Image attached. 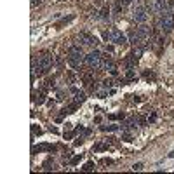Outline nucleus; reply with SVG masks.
<instances>
[{"label":"nucleus","mask_w":174,"mask_h":174,"mask_svg":"<svg viewBox=\"0 0 174 174\" xmlns=\"http://www.w3.org/2000/svg\"><path fill=\"white\" fill-rule=\"evenodd\" d=\"M122 141H125V143H131V141H132V136L129 134V132H124V134H122Z\"/></svg>","instance_id":"obj_14"},{"label":"nucleus","mask_w":174,"mask_h":174,"mask_svg":"<svg viewBox=\"0 0 174 174\" xmlns=\"http://www.w3.org/2000/svg\"><path fill=\"white\" fill-rule=\"evenodd\" d=\"M132 169H134V171H141V169H143V164L138 162V164H134V166H132Z\"/></svg>","instance_id":"obj_18"},{"label":"nucleus","mask_w":174,"mask_h":174,"mask_svg":"<svg viewBox=\"0 0 174 174\" xmlns=\"http://www.w3.org/2000/svg\"><path fill=\"white\" fill-rule=\"evenodd\" d=\"M71 92H73V94H75V103H77V104H82L84 101H85V99H87V96H85V92H82V90L75 89V87H73V89H71Z\"/></svg>","instance_id":"obj_9"},{"label":"nucleus","mask_w":174,"mask_h":174,"mask_svg":"<svg viewBox=\"0 0 174 174\" xmlns=\"http://www.w3.org/2000/svg\"><path fill=\"white\" fill-rule=\"evenodd\" d=\"M118 129H120V127H118V125L117 124H111V125H101V131H104V132H106V131H118Z\"/></svg>","instance_id":"obj_10"},{"label":"nucleus","mask_w":174,"mask_h":174,"mask_svg":"<svg viewBox=\"0 0 174 174\" xmlns=\"http://www.w3.org/2000/svg\"><path fill=\"white\" fill-rule=\"evenodd\" d=\"M169 157H171V159H174V152H171V153H169Z\"/></svg>","instance_id":"obj_23"},{"label":"nucleus","mask_w":174,"mask_h":174,"mask_svg":"<svg viewBox=\"0 0 174 174\" xmlns=\"http://www.w3.org/2000/svg\"><path fill=\"white\" fill-rule=\"evenodd\" d=\"M110 85H111V80H104V82H103V87H104V89H106V87H110Z\"/></svg>","instance_id":"obj_20"},{"label":"nucleus","mask_w":174,"mask_h":174,"mask_svg":"<svg viewBox=\"0 0 174 174\" xmlns=\"http://www.w3.org/2000/svg\"><path fill=\"white\" fill-rule=\"evenodd\" d=\"M103 38L106 42H113V44H117V45H125L127 44V38H125V35L117 30V28H110V30H106L103 33Z\"/></svg>","instance_id":"obj_4"},{"label":"nucleus","mask_w":174,"mask_h":174,"mask_svg":"<svg viewBox=\"0 0 174 174\" xmlns=\"http://www.w3.org/2000/svg\"><path fill=\"white\" fill-rule=\"evenodd\" d=\"M66 59H68L70 66L71 68H80V64L84 63V59H85V54L82 52V47L80 45H71V47L68 49V56H66Z\"/></svg>","instance_id":"obj_1"},{"label":"nucleus","mask_w":174,"mask_h":174,"mask_svg":"<svg viewBox=\"0 0 174 174\" xmlns=\"http://www.w3.org/2000/svg\"><path fill=\"white\" fill-rule=\"evenodd\" d=\"M134 78H136L134 70H132V68H127V80H134Z\"/></svg>","instance_id":"obj_13"},{"label":"nucleus","mask_w":174,"mask_h":174,"mask_svg":"<svg viewBox=\"0 0 174 174\" xmlns=\"http://www.w3.org/2000/svg\"><path fill=\"white\" fill-rule=\"evenodd\" d=\"M44 101H45V92L42 90L40 94H38V97L35 99V103H37V104H38V106H40V104H44Z\"/></svg>","instance_id":"obj_11"},{"label":"nucleus","mask_w":174,"mask_h":174,"mask_svg":"<svg viewBox=\"0 0 174 174\" xmlns=\"http://www.w3.org/2000/svg\"><path fill=\"white\" fill-rule=\"evenodd\" d=\"M84 63H85L89 68H92V70H103L106 59L101 56V52H99L97 49H94L92 52L85 54V59H84Z\"/></svg>","instance_id":"obj_2"},{"label":"nucleus","mask_w":174,"mask_h":174,"mask_svg":"<svg viewBox=\"0 0 174 174\" xmlns=\"http://www.w3.org/2000/svg\"><path fill=\"white\" fill-rule=\"evenodd\" d=\"M31 132H33V136H37V134H38V136H40V134H42V129H40V127H37V125H31Z\"/></svg>","instance_id":"obj_15"},{"label":"nucleus","mask_w":174,"mask_h":174,"mask_svg":"<svg viewBox=\"0 0 174 174\" xmlns=\"http://www.w3.org/2000/svg\"><path fill=\"white\" fill-rule=\"evenodd\" d=\"M52 66V56L49 52H42V56H38V61H37V68L31 70V73H38V75H45Z\"/></svg>","instance_id":"obj_3"},{"label":"nucleus","mask_w":174,"mask_h":174,"mask_svg":"<svg viewBox=\"0 0 174 174\" xmlns=\"http://www.w3.org/2000/svg\"><path fill=\"white\" fill-rule=\"evenodd\" d=\"M99 14H101V16H99L101 19H108V18H110V9H108V7H104V9H103Z\"/></svg>","instance_id":"obj_12"},{"label":"nucleus","mask_w":174,"mask_h":174,"mask_svg":"<svg viewBox=\"0 0 174 174\" xmlns=\"http://www.w3.org/2000/svg\"><path fill=\"white\" fill-rule=\"evenodd\" d=\"M132 18H134V21L136 23H146V19H148V14H146V7L143 5H138L134 7V11H132Z\"/></svg>","instance_id":"obj_7"},{"label":"nucleus","mask_w":174,"mask_h":174,"mask_svg":"<svg viewBox=\"0 0 174 174\" xmlns=\"http://www.w3.org/2000/svg\"><path fill=\"white\" fill-rule=\"evenodd\" d=\"M152 11L160 16L162 12L169 11V2L167 0H152Z\"/></svg>","instance_id":"obj_8"},{"label":"nucleus","mask_w":174,"mask_h":174,"mask_svg":"<svg viewBox=\"0 0 174 174\" xmlns=\"http://www.w3.org/2000/svg\"><path fill=\"white\" fill-rule=\"evenodd\" d=\"M94 167H96V166H94V162H87V164H85L82 169H84V171H92Z\"/></svg>","instance_id":"obj_16"},{"label":"nucleus","mask_w":174,"mask_h":174,"mask_svg":"<svg viewBox=\"0 0 174 174\" xmlns=\"http://www.w3.org/2000/svg\"><path fill=\"white\" fill-rule=\"evenodd\" d=\"M38 4H40V0H31V5H38Z\"/></svg>","instance_id":"obj_21"},{"label":"nucleus","mask_w":174,"mask_h":174,"mask_svg":"<svg viewBox=\"0 0 174 174\" xmlns=\"http://www.w3.org/2000/svg\"><path fill=\"white\" fill-rule=\"evenodd\" d=\"M80 159H82V155H77V157H73V159L70 160V164H71V166H75V164L80 162Z\"/></svg>","instance_id":"obj_17"},{"label":"nucleus","mask_w":174,"mask_h":174,"mask_svg":"<svg viewBox=\"0 0 174 174\" xmlns=\"http://www.w3.org/2000/svg\"><path fill=\"white\" fill-rule=\"evenodd\" d=\"M78 40L82 42V45H87V47H96L97 44H99V40H97L96 37L87 33V31H82V33L78 35Z\"/></svg>","instance_id":"obj_6"},{"label":"nucleus","mask_w":174,"mask_h":174,"mask_svg":"<svg viewBox=\"0 0 174 174\" xmlns=\"http://www.w3.org/2000/svg\"><path fill=\"white\" fill-rule=\"evenodd\" d=\"M174 28V11H166L160 14V30L164 33H171Z\"/></svg>","instance_id":"obj_5"},{"label":"nucleus","mask_w":174,"mask_h":174,"mask_svg":"<svg viewBox=\"0 0 174 174\" xmlns=\"http://www.w3.org/2000/svg\"><path fill=\"white\" fill-rule=\"evenodd\" d=\"M118 2H120L122 5H129V4H131L132 0H118Z\"/></svg>","instance_id":"obj_19"},{"label":"nucleus","mask_w":174,"mask_h":174,"mask_svg":"<svg viewBox=\"0 0 174 174\" xmlns=\"http://www.w3.org/2000/svg\"><path fill=\"white\" fill-rule=\"evenodd\" d=\"M155 118H157V115H155V113H152V117L148 118V120H150V122H153V120H155Z\"/></svg>","instance_id":"obj_22"}]
</instances>
